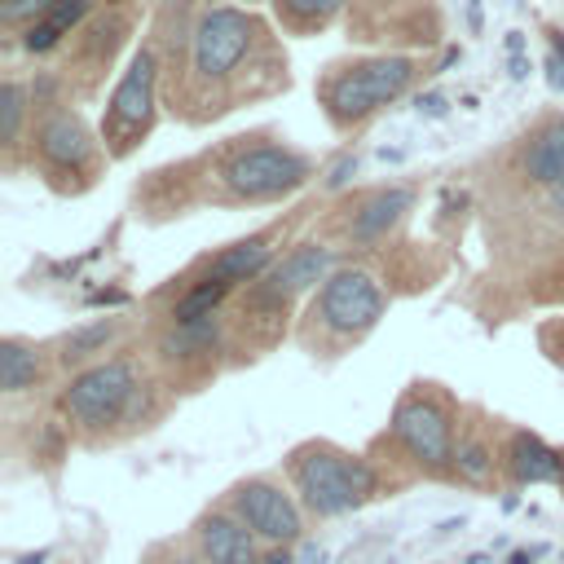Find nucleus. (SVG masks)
<instances>
[{
    "instance_id": "3",
    "label": "nucleus",
    "mask_w": 564,
    "mask_h": 564,
    "mask_svg": "<svg viewBox=\"0 0 564 564\" xmlns=\"http://www.w3.org/2000/svg\"><path fill=\"white\" fill-rule=\"evenodd\" d=\"M392 436L401 441V449L427 476H449L454 471V423H449V405L436 401L432 392H410L397 405Z\"/></svg>"
},
{
    "instance_id": "7",
    "label": "nucleus",
    "mask_w": 564,
    "mask_h": 564,
    "mask_svg": "<svg viewBox=\"0 0 564 564\" xmlns=\"http://www.w3.org/2000/svg\"><path fill=\"white\" fill-rule=\"evenodd\" d=\"M251 31H256V22H251L242 9H234V4H216V9H207V13L198 18V26H194V44H189V53H194V70H198L203 79H220V75H229V70L242 62V53L251 48Z\"/></svg>"
},
{
    "instance_id": "21",
    "label": "nucleus",
    "mask_w": 564,
    "mask_h": 564,
    "mask_svg": "<svg viewBox=\"0 0 564 564\" xmlns=\"http://www.w3.org/2000/svg\"><path fill=\"white\" fill-rule=\"evenodd\" d=\"M115 330H119V322H93V326L70 330V335L62 339V361H66V366H79V361L106 352V344L115 339Z\"/></svg>"
},
{
    "instance_id": "11",
    "label": "nucleus",
    "mask_w": 564,
    "mask_h": 564,
    "mask_svg": "<svg viewBox=\"0 0 564 564\" xmlns=\"http://www.w3.org/2000/svg\"><path fill=\"white\" fill-rule=\"evenodd\" d=\"M150 106H154V57L141 48L128 66V75L119 79L115 97H110V128L119 132H137L150 123Z\"/></svg>"
},
{
    "instance_id": "27",
    "label": "nucleus",
    "mask_w": 564,
    "mask_h": 564,
    "mask_svg": "<svg viewBox=\"0 0 564 564\" xmlns=\"http://www.w3.org/2000/svg\"><path fill=\"white\" fill-rule=\"evenodd\" d=\"M414 110L427 115V119H445V115H449V101H445L441 93H423V97L414 101Z\"/></svg>"
},
{
    "instance_id": "4",
    "label": "nucleus",
    "mask_w": 564,
    "mask_h": 564,
    "mask_svg": "<svg viewBox=\"0 0 564 564\" xmlns=\"http://www.w3.org/2000/svg\"><path fill=\"white\" fill-rule=\"evenodd\" d=\"M419 75L414 57H375V62H361L352 70H344L330 88H326V106L339 123H352V119H366L370 110L397 101L410 79Z\"/></svg>"
},
{
    "instance_id": "12",
    "label": "nucleus",
    "mask_w": 564,
    "mask_h": 564,
    "mask_svg": "<svg viewBox=\"0 0 564 564\" xmlns=\"http://www.w3.org/2000/svg\"><path fill=\"white\" fill-rule=\"evenodd\" d=\"M507 471H511L516 485H551V480L564 476V463L542 436L516 432L511 445H507Z\"/></svg>"
},
{
    "instance_id": "32",
    "label": "nucleus",
    "mask_w": 564,
    "mask_h": 564,
    "mask_svg": "<svg viewBox=\"0 0 564 564\" xmlns=\"http://www.w3.org/2000/svg\"><path fill=\"white\" fill-rule=\"evenodd\" d=\"M467 26L480 31V0H467Z\"/></svg>"
},
{
    "instance_id": "15",
    "label": "nucleus",
    "mask_w": 564,
    "mask_h": 564,
    "mask_svg": "<svg viewBox=\"0 0 564 564\" xmlns=\"http://www.w3.org/2000/svg\"><path fill=\"white\" fill-rule=\"evenodd\" d=\"M524 172H529V181H538V185H546V189L564 181V119H551V123H542V128L529 137Z\"/></svg>"
},
{
    "instance_id": "18",
    "label": "nucleus",
    "mask_w": 564,
    "mask_h": 564,
    "mask_svg": "<svg viewBox=\"0 0 564 564\" xmlns=\"http://www.w3.org/2000/svg\"><path fill=\"white\" fill-rule=\"evenodd\" d=\"M220 339V326L216 317H203V322H172L167 339H163V352L167 357H198V352H212Z\"/></svg>"
},
{
    "instance_id": "22",
    "label": "nucleus",
    "mask_w": 564,
    "mask_h": 564,
    "mask_svg": "<svg viewBox=\"0 0 564 564\" xmlns=\"http://www.w3.org/2000/svg\"><path fill=\"white\" fill-rule=\"evenodd\" d=\"M22 110H26V93H22V84L4 79V84H0V141H4V145H13V141H18Z\"/></svg>"
},
{
    "instance_id": "8",
    "label": "nucleus",
    "mask_w": 564,
    "mask_h": 564,
    "mask_svg": "<svg viewBox=\"0 0 564 564\" xmlns=\"http://www.w3.org/2000/svg\"><path fill=\"white\" fill-rule=\"evenodd\" d=\"M304 176H308V159H300L295 150H282V145L242 150L225 167V181L238 198H273V194L295 189Z\"/></svg>"
},
{
    "instance_id": "13",
    "label": "nucleus",
    "mask_w": 564,
    "mask_h": 564,
    "mask_svg": "<svg viewBox=\"0 0 564 564\" xmlns=\"http://www.w3.org/2000/svg\"><path fill=\"white\" fill-rule=\"evenodd\" d=\"M269 264H273V247H269V238H264V234H251V238L225 247V251L207 264V278L234 286V282H251V278L269 273Z\"/></svg>"
},
{
    "instance_id": "30",
    "label": "nucleus",
    "mask_w": 564,
    "mask_h": 564,
    "mask_svg": "<svg viewBox=\"0 0 564 564\" xmlns=\"http://www.w3.org/2000/svg\"><path fill=\"white\" fill-rule=\"evenodd\" d=\"M260 564H295V551L291 546H269Z\"/></svg>"
},
{
    "instance_id": "35",
    "label": "nucleus",
    "mask_w": 564,
    "mask_h": 564,
    "mask_svg": "<svg viewBox=\"0 0 564 564\" xmlns=\"http://www.w3.org/2000/svg\"><path fill=\"white\" fill-rule=\"evenodd\" d=\"M458 57H463V48H445V57H441V70H449Z\"/></svg>"
},
{
    "instance_id": "25",
    "label": "nucleus",
    "mask_w": 564,
    "mask_h": 564,
    "mask_svg": "<svg viewBox=\"0 0 564 564\" xmlns=\"http://www.w3.org/2000/svg\"><path fill=\"white\" fill-rule=\"evenodd\" d=\"M57 0H4L0 4V22H26V18H44Z\"/></svg>"
},
{
    "instance_id": "28",
    "label": "nucleus",
    "mask_w": 564,
    "mask_h": 564,
    "mask_svg": "<svg viewBox=\"0 0 564 564\" xmlns=\"http://www.w3.org/2000/svg\"><path fill=\"white\" fill-rule=\"evenodd\" d=\"M546 84H551V88H564V53H555V48H551V57H546Z\"/></svg>"
},
{
    "instance_id": "19",
    "label": "nucleus",
    "mask_w": 564,
    "mask_h": 564,
    "mask_svg": "<svg viewBox=\"0 0 564 564\" xmlns=\"http://www.w3.org/2000/svg\"><path fill=\"white\" fill-rule=\"evenodd\" d=\"M454 476L467 480V485H489V476H494V445L485 436H476V432L458 436V445H454Z\"/></svg>"
},
{
    "instance_id": "6",
    "label": "nucleus",
    "mask_w": 564,
    "mask_h": 564,
    "mask_svg": "<svg viewBox=\"0 0 564 564\" xmlns=\"http://www.w3.org/2000/svg\"><path fill=\"white\" fill-rule=\"evenodd\" d=\"M229 511L269 546H295L300 533H304V516H300V502L269 476H251V480H238L229 489Z\"/></svg>"
},
{
    "instance_id": "24",
    "label": "nucleus",
    "mask_w": 564,
    "mask_h": 564,
    "mask_svg": "<svg viewBox=\"0 0 564 564\" xmlns=\"http://www.w3.org/2000/svg\"><path fill=\"white\" fill-rule=\"evenodd\" d=\"M57 40H62V31H57L53 22H44V18L31 22V26L22 31V48H26V53H48Z\"/></svg>"
},
{
    "instance_id": "14",
    "label": "nucleus",
    "mask_w": 564,
    "mask_h": 564,
    "mask_svg": "<svg viewBox=\"0 0 564 564\" xmlns=\"http://www.w3.org/2000/svg\"><path fill=\"white\" fill-rule=\"evenodd\" d=\"M88 150H93L88 128H84L75 115L57 110L53 119H44V128H40V154H44L48 163H57V167H84Z\"/></svg>"
},
{
    "instance_id": "31",
    "label": "nucleus",
    "mask_w": 564,
    "mask_h": 564,
    "mask_svg": "<svg viewBox=\"0 0 564 564\" xmlns=\"http://www.w3.org/2000/svg\"><path fill=\"white\" fill-rule=\"evenodd\" d=\"M529 75V57L524 53H511V79H524Z\"/></svg>"
},
{
    "instance_id": "29",
    "label": "nucleus",
    "mask_w": 564,
    "mask_h": 564,
    "mask_svg": "<svg viewBox=\"0 0 564 564\" xmlns=\"http://www.w3.org/2000/svg\"><path fill=\"white\" fill-rule=\"evenodd\" d=\"M352 172H357V159H339V163L330 167V176H326V185L335 189V185H344V181H348Z\"/></svg>"
},
{
    "instance_id": "26",
    "label": "nucleus",
    "mask_w": 564,
    "mask_h": 564,
    "mask_svg": "<svg viewBox=\"0 0 564 564\" xmlns=\"http://www.w3.org/2000/svg\"><path fill=\"white\" fill-rule=\"evenodd\" d=\"M88 4H93V0H57V4L44 13V22H53L57 31H66V26H75V22L88 13Z\"/></svg>"
},
{
    "instance_id": "20",
    "label": "nucleus",
    "mask_w": 564,
    "mask_h": 564,
    "mask_svg": "<svg viewBox=\"0 0 564 564\" xmlns=\"http://www.w3.org/2000/svg\"><path fill=\"white\" fill-rule=\"evenodd\" d=\"M225 282H216V278H203L198 286H189L181 300H176V308H172V322H203V317H216V308H220V300H225Z\"/></svg>"
},
{
    "instance_id": "34",
    "label": "nucleus",
    "mask_w": 564,
    "mask_h": 564,
    "mask_svg": "<svg viewBox=\"0 0 564 564\" xmlns=\"http://www.w3.org/2000/svg\"><path fill=\"white\" fill-rule=\"evenodd\" d=\"M551 203H555V212L564 216V181H560V185H551Z\"/></svg>"
},
{
    "instance_id": "5",
    "label": "nucleus",
    "mask_w": 564,
    "mask_h": 564,
    "mask_svg": "<svg viewBox=\"0 0 564 564\" xmlns=\"http://www.w3.org/2000/svg\"><path fill=\"white\" fill-rule=\"evenodd\" d=\"M313 317L339 335V339H357L366 335L379 317H383V291L366 269H335L313 304Z\"/></svg>"
},
{
    "instance_id": "2",
    "label": "nucleus",
    "mask_w": 564,
    "mask_h": 564,
    "mask_svg": "<svg viewBox=\"0 0 564 564\" xmlns=\"http://www.w3.org/2000/svg\"><path fill=\"white\" fill-rule=\"evenodd\" d=\"M137 401H141V383H137L132 361L110 357V361H97V366L79 370L66 383L62 414L70 423H79V427H110V423L132 419Z\"/></svg>"
},
{
    "instance_id": "36",
    "label": "nucleus",
    "mask_w": 564,
    "mask_h": 564,
    "mask_svg": "<svg viewBox=\"0 0 564 564\" xmlns=\"http://www.w3.org/2000/svg\"><path fill=\"white\" fill-rule=\"evenodd\" d=\"M551 48H555V53H564V35H560V31H551Z\"/></svg>"
},
{
    "instance_id": "33",
    "label": "nucleus",
    "mask_w": 564,
    "mask_h": 564,
    "mask_svg": "<svg viewBox=\"0 0 564 564\" xmlns=\"http://www.w3.org/2000/svg\"><path fill=\"white\" fill-rule=\"evenodd\" d=\"M507 53H524V35H520V31L507 35Z\"/></svg>"
},
{
    "instance_id": "10",
    "label": "nucleus",
    "mask_w": 564,
    "mask_h": 564,
    "mask_svg": "<svg viewBox=\"0 0 564 564\" xmlns=\"http://www.w3.org/2000/svg\"><path fill=\"white\" fill-rule=\"evenodd\" d=\"M330 278V247H322V242H304V247H295L291 256H282L269 273H264V282H260V300L264 304H286L295 291H304V286H317V282H326Z\"/></svg>"
},
{
    "instance_id": "23",
    "label": "nucleus",
    "mask_w": 564,
    "mask_h": 564,
    "mask_svg": "<svg viewBox=\"0 0 564 564\" xmlns=\"http://www.w3.org/2000/svg\"><path fill=\"white\" fill-rule=\"evenodd\" d=\"M339 9H344V0H278V13L295 26H322Z\"/></svg>"
},
{
    "instance_id": "37",
    "label": "nucleus",
    "mask_w": 564,
    "mask_h": 564,
    "mask_svg": "<svg viewBox=\"0 0 564 564\" xmlns=\"http://www.w3.org/2000/svg\"><path fill=\"white\" fill-rule=\"evenodd\" d=\"M516 4H520V0H516Z\"/></svg>"
},
{
    "instance_id": "1",
    "label": "nucleus",
    "mask_w": 564,
    "mask_h": 564,
    "mask_svg": "<svg viewBox=\"0 0 564 564\" xmlns=\"http://www.w3.org/2000/svg\"><path fill=\"white\" fill-rule=\"evenodd\" d=\"M291 480H295L300 502L313 516H344L379 494V471L366 458H357L330 441L300 445L291 454Z\"/></svg>"
},
{
    "instance_id": "16",
    "label": "nucleus",
    "mask_w": 564,
    "mask_h": 564,
    "mask_svg": "<svg viewBox=\"0 0 564 564\" xmlns=\"http://www.w3.org/2000/svg\"><path fill=\"white\" fill-rule=\"evenodd\" d=\"M410 203H414V194H410V189H379V194H375V198H366V207L352 216L348 234H352L357 242H370V238L388 234V225H392V220H401V212H410Z\"/></svg>"
},
{
    "instance_id": "9",
    "label": "nucleus",
    "mask_w": 564,
    "mask_h": 564,
    "mask_svg": "<svg viewBox=\"0 0 564 564\" xmlns=\"http://www.w3.org/2000/svg\"><path fill=\"white\" fill-rule=\"evenodd\" d=\"M260 538L234 516V511H207L194 524V546L203 564H260Z\"/></svg>"
},
{
    "instance_id": "17",
    "label": "nucleus",
    "mask_w": 564,
    "mask_h": 564,
    "mask_svg": "<svg viewBox=\"0 0 564 564\" xmlns=\"http://www.w3.org/2000/svg\"><path fill=\"white\" fill-rule=\"evenodd\" d=\"M40 352L31 348V344H22V339H4L0 344V388L4 392H26V388H35V379H40Z\"/></svg>"
}]
</instances>
